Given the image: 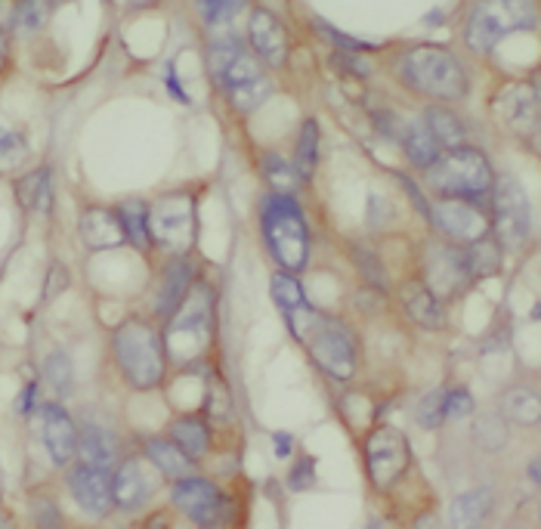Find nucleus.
Returning <instances> with one entry per match:
<instances>
[{
    "label": "nucleus",
    "instance_id": "09e8293b",
    "mask_svg": "<svg viewBox=\"0 0 541 529\" xmlns=\"http://www.w3.org/2000/svg\"><path fill=\"white\" fill-rule=\"evenodd\" d=\"M35 520H38V526H59V511L50 502H41Z\"/></svg>",
    "mask_w": 541,
    "mask_h": 529
},
{
    "label": "nucleus",
    "instance_id": "bb28decb",
    "mask_svg": "<svg viewBox=\"0 0 541 529\" xmlns=\"http://www.w3.org/2000/svg\"><path fill=\"white\" fill-rule=\"evenodd\" d=\"M424 124L430 127V134L433 140L439 143V149H455V146H464V137H467V130L461 124V118L443 106H430L424 112Z\"/></svg>",
    "mask_w": 541,
    "mask_h": 529
},
{
    "label": "nucleus",
    "instance_id": "423d86ee",
    "mask_svg": "<svg viewBox=\"0 0 541 529\" xmlns=\"http://www.w3.org/2000/svg\"><path fill=\"white\" fill-rule=\"evenodd\" d=\"M214 328H217V307H214V291L208 285L192 282L180 307L167 316V344L174 359L189 362L198 359L214 344Z\"/></svg>",
    "mask_w": 541,
    "mask_h": 529
},
{
    "label": "nucleus",
    "instance_id": "c756f323",
    "mask_svg": "<svg viewBox=\"0 0 541 529\" xmlns=\"http://www.w3.org/2000/svg\"><path fill=\"white\" fill-rule=\"evenodd\" d=\"M402 146H405V155H409V161H412V168H418V171H427L430 164L436 161V155L443 152L424 121H415L409 130H405Z\"/></svg>",
    "mask_w": 541,
    "mask_h": 529
},
{
    "label": "nucleus",
    "instance_id": "c03bdc74",
    "mask_svg": "<svg viewBox=\"0 0 541 529\" xmlns=\"http://www.w3.org/2000/svg\"><path fill=\"white\" fill-rule=\"evenodd\" d=\"M316 25V31H319V35H325V38H331L337 47H341L344 53H365V50H375V47H371V44H365V41H356V38H350V35H341V31H337V28H331L328 22H322V19H316L313 22Z\"/></svg>",
    "mask_w": 541,
    "mask_h": 529
},
{
    "label": "nucleus",
    "instance_id": "9d476101",
    "mask_svg": "<svg viewBox=\"0 0 541 529\" xmlns=\"http://www.w3.org/2000/svg\"><path fill=\"white\" fill-rule=\"evenodd\" d=\"M409 465H412V449L399 427L384 424L365 437V471L378 489L396 486L402 474L409 471Z\"/></svg>",
    "mask_w": 541,
    "mask_h": 529
},
{
    "label": "nucleus",
    "instance_id": "ea45409f",
    "mask_svg": "<svg viewBox=\"0 0 541 529\" xmlns=\"http://www.w3.org/2000/svg\"><path fill=\"white\" fill-rule=\"evenodd\" d=\"M248 0H195V7L208 25H226Z\"/></svg>",
    "mask_w": 541,
    "mask_h": 529
},
{
    "label": "nucleus",
    "instance_id": "a18cd8bd",
    "mask_svg": "<svg viewBox=\"0 0 541 529\" xmlns=\"http://www.w3.org/2000/svg\"><path fill=\"white\" fill-rule=\"evenodd\" d=\"M473 412V400L467 390H449L446 393V421L449 418H461V415H470Z\"/></svg>",
    "mask_w": 541,
    "mask_h": 529
},
{
    "label": "nucleus",
    "instance_id": "9b49d317",
    "mask_svg": "<svg viewBox=\"0 0 541 529\" xmlns=\"http://www.w3.org/2000/svg\"><path fill=\"white\" fill-rule=\"evenodd\" d=\"M421 273H424V285L439 297V301H452L461 291H467L470 270H467V260H464V248H449V245H439L430 242L421 254Z\"/></svg>",
    "mask_w": 541,
    "mask_h": 529
},
{
    "label": "nucleus",
    "instance_id": "49530a36",
    "mask_svg": "<svg viewBox=\"0 0 541 529\" xmlns=\"http://www.w3.org/2000/svg\"><path fill=\"white\" fill-rule=\"evenodd\" d=\"M65 285H69V276H65L62 267H53L50 276H47V285H44V301H53V297H56Z\"/></svg>",
    "mask_w": 541,
    "mask_h": 529
},
{
    "label": "nucleus",
    "instance_id": "79ce46f5",
    "mask_svg": "<svg viewBox=\"0 0 541 529\" xmlns=\"http://www.w3.org/2000/svg\"><path fill=\"white\" fill-rule=\"evenodd\" d=\"M353 257H356V267L362 273L365 282H371L375 288H384L387 285V276H384V267H381V260L378 254H371L365 248H353Z\"/></svg>",
    "mask_w": 541,
    "mask_h": 529
},
{
    "label": "nucleus",
    "instance_id": "72a5a7b5",
    "mask_svg": "<svg viewBox=\"0 0 541 529\" xmlns=\"http://www.w3.org/2000/svg\"><path fill=\"white\" fill-rule=\"evenodd\" d=\"M504 412L511 421L520 424H538L541 418V403H538V393L532 387H511L504 396Z\"/></svg>",
    "mask_w": 541,
    "mask_h": 529
},
{
    "label": "nucleus",
    "instance_id": "f704fd0d",
    "mask_svg": "<svg viewBox=\"0 0 541 529\" xmlns=\"http://www.w3.org/2000/svg\"><path fill=\"white\" fill-rule=\"evenodd\" d=\"M28 158V140L19 130L0 124V174H16L25 168Z\"/></svg>",
    "mask_w": 541,
    "mask_h": 529
},
{
    "label": "nucleus",
    "instance_id": "a19ab883",
    "mask_svg": "<svg viewBox=\"0 0 541 529\" xmlns=\"http://www.w3.org/2000/svg\"><path fill=\"white\" fill-rule=\"evenodd\" d=\"M446 387H436L433 393L424 396V403L418 409V421L427 427V431H436L439 424H446Z\"/></svg>",
    "mask_w": 541,
    "mask_h": 529
},
{
    "label": "nucleus",
    "instance_id": "ddd939ff",
    "mask_svg": "<svg viewBox=\"0 0 541 529\" xmlns=\"http://www.w3.org/2000/svg\"><path fill=\"white\" fill-rule=\"evenodd\" d=\"M208 69H211V75H214L220 90H232V87H242V84L266 78L263 62L254 56V50H248L242 41H235V38L211 44Z\"/></svg>",
    "mask_w": 541,
    "mask_h": 529
},
{
    "label": "nucleus",
    "instance_id": "6e6552de",
    "mask_svg": "<svg viewBox=\"0 0 541 529\" xmlns=\"http://www.w3.org/2000/svg\"><path fill=\"white\" fill-rule=\"evenodd\" d=\"M152 245L174 254H186L198 239V214L195 198L189 192H167L149 208Z\"/></svg>",
    "mask_w": 541,
    "mask_h": 529
},
{
    "label": "nucleus",
    "instance_id": "2eb2a0df",
    "mask_svg": "<svg viewBox=\"0 0 541 529\" xmlns=\"http://www.w3.org/2000/svg\"><path fill=\"white\" fill-rule=\"evenodd\" d=\"M492 112L504 121L507 130H514L517 137H532L538 130V90L532 81L507 84L495 99Z\"/></svg>",
    "mask_w": 541,
    "mask_h": 529
},
{
    "label": "nucleus",
    "instance_id": "1a4fd4ad",
    "mask_svg": "<svg viewBox=\"0 0 541 529\" xmlns=\"http://www.w3.org/2000/svg\"><path fill=\"white\" fill-rule=\"evenodd\" d=\"M492 217L498 245L507 251H520L532 233V211L526 202V192L514 177H498L492 183Z\"/></svg>",
    "mask_w": 541,
    "mask_h": 529
},
{
    "label": "nucleus",
    "instance_id": "603ef678",
    "mask_svg": "<svg viewBox=\"0 0 541 529\" xmlns=\"http://www.w3.org/2000/svg\"><path fill=\"white\" fill-rule=\"evenodd\" d=\"M53 4H56V7H62V4H69V0H53Z\"/></svg>",
    "mask_w": 541,
    "mask_h": 529
},
{
    "label": "nucleus",
    "instance_id": "393cba45",
    "mask_svg": "<svg viewBox=\"0 0 541 529\" xmlns=\"http://www.w3.org/2000/svg\"><path fill=\"white\" fill-rule=\"evenodd\" d=\"M16 198L25 211H41L47 214L50 205H53V171L50 168H41L35 174H25L19 183H16Z\"/></svg>",
    "mask_w": 541,
    "mask_h": 529
},
{
    "label": "nucleus",
    "instance_id": "2f4dec72",
    "mask_svg": "<svg viewBox=\"0 0 541 529\" xmlns=\"http://www.w3.org/2000/svg\"><path fill=\"white\" fill-rule=\"evenodd\" d=\"M260 174L269 183V189L282 192V195H294L300 189V183H303L294 164H288L279 152H266L260 158Z\"/></svg>",
    "mask_w": 541,
    "mask_h": 529
},
{
    "label": "nucleus",
    "instance_id": "37998d69",
    "mask_svg": "<svg viewBox=\"0 0 541 529\" xmlns=\"http://www.w3.org/2000/svg\"><path fill=\"white\" fill-rule=\"evenodd\" d=\"M477 443H480L483 449H504V443H507V427H504V421H498V418H483V421L477 424Z\"/></svg>",
    "mask_w": 541,
    "mask_h": 529
},
{
    "label": "nucleus",
    "instance_id": "0eeeda50",
    "mask_svg": "<svg viewBox=\"0 0 541 529\" xmlns=\"http://www.w3.org/2000/svg\"><path fill=\"white\" fill-rule=\"evenodd\" d=\"M538 22L535 0H480L467 16L464 41L470 50L489 53L514 31H529Z\"/></svg>",
    "mask_w": 541,
    "mask_h": 529
},
{
    "label": "nucleus",
    "instance_id": "3c124183",
    "mask_svg": "<svg viewBox=\"0 0 541 529\" xmlns=\"http://www.w3.org/2000/svg\"><path fill=\"white\" fill-rule=\"evenodd\" d=\"M276 443H279V449H276V452L285 458V455L291 452V437H285V434H276Z\"/></svg>",
    "mask_w": 541,
    "mask_h": 529
},
{
    "label": "nucleus",
    "instance_id": "a211bd4d",
    "mask_svg": "<svg viewBox=\"0 0 541 529\" xmlns=\"http://www.w3.org/2000/svg\"><path fill=\"white\" fill-rule=\"evenodd\" d=\"M44 446H47V455L56 461V465H69L72 455L78 452L75 424L59 403L44 406Z\"/></svg>",
    "mask_w": 541,
    "mask_h": 529
},
{
    "label": "nucleus",
    "instance_id": "f8f14e48",
    "mask_svg": "<svg viewBox=\"0 0 541 529\" xmlns=\"http://www.w3.org/2000/svg\"><path fill=\"white\" fill-rule=\"evenodd\" d=\"M174 505L198 526H223L232 517V505L226 495L205 477H183L174 486Z\"/></svg>",
    "mask_w": 541,
    "mask_h": 529
},
{
    "label": "nucleus",
    "instance_id": "5701e85b",
    "mask_svg": "<svg viewBox=\"0 0 541 529\" xmlns=\"http://www.w3.org/2000/svg\"><path fill=\"white\" fill-rule=\"evenodd\" d=\"M195 267H192V260L189 257H177L171 260V267L164 270V282H161V291H158V313L164 316H171L180 301L186 297V291L192 288L195 282Z\"/></svg>",
    "mask_w": 541,
    "mask_h": 529
},
{
    "label": "nucleus",
    "instance_id": "8fccbe9b",
    "mask_svg": "<svg viewBox=\"0 0 541 529\" xmlns=\"http://www.w3.org/2000/svg\"><path fill=\"white\" fill-rule=\"evenodd\" d=\"M7 59H10V44H7L4 35H0V72L7 69Z\"/></svg>",
    "mask_w": 541,
    "mask_h": 529
},
{
    "label": "nucleus",
    "instance_id": "f03ea898",
    "mask_svg": "<svg viewBox=\"0 0 541 529\" xmlns=\"http://www.w3.org/2000/svg\"><path fill=\"white\" fill-rule=\"evenodd\" d=\"M260 233L266 251L285 273H300L310 260V226L294 195L269 192L260 205Z\"/></svg>",
    "mask_w": 541,
    "mask_h": 529
},
{
    "label": "nucleus",
    "instance_id": "6ab92c4d",
    "mask_svg": "<svg viewBox=\"0 0 541 529\" xmlns=\"http://www.w3.org/2000/svg\"><path fill=\"white\" fill-rule=\"evenodd\" d=\"M81 239L90 251H112L127 242L118 211L109 208H90L81 217Z\"/></svg>",
    "mask_w": 541,
    "mask_h": 529
},
{
    "label": "nucleus",
    "instance_id": "58836bf2",
    "mask_svg": "<svg viewBox=\"0 0 541 529\" xmlns=\"http://www.w3.org/2000/svg\"><path fill=\"white\" fill-rule=\"evenodd\" d=\"M273 297H276V304L282 307V313H288V310H294V307H303V304H310L303 285H300L294 276H288V273H276V276H273Z\"/></svg>",
    "mask_w": 541,
    "mask_h": 529
},
{
    "label": "nucleus",
    "instance_id": "dca6fc26",
    "mask_svg": "<svg viewBox=\"0 0 541 529\" xmlns=\"http://www.w3.org/2000/svg\"><path fill=\"white\" fill-rule=\"evenodd\" d=\"M69 486L75 502L87 511V514H109V508L115 505V477L109 468H93V465H81L69 474Z\"/></svg>",
    "mask_w": 541,
    "mask_h": 529
},
{
    "label": "nucleus",
    "instance_id": "f257e3e1",
    "mask_svg": "<svg viewBox=\"0 0 541 529\" xmlns=\"http://www.w3.org/2000/svg\"><path fill=\"white\" fill-rule=\"evenodd\" d=\"M291 335L307 347L310 359L316 366L334 378V381H350L359 369V350H356V338L347 325H341L331 316H322L319 310H313L310 304L294 307L285 313Z\"/></svg>",
    "mask_w": 541,
    "mask_h": 529
},
{
    "label": "nucleus",
    "instance_id": "f3484780",
    "mask_svg": "<svg viewBox=\"0 0 541 529\" xmlns=\"http://www.w3.org/2000/svg\"><path fill=\"white\" fill-rule=\"evenodd\" d=\"M248 38H251L254 56L263 65H269V69H282V65L288 62V31L269 10H254L251 13Z\"/></svg>",
    "mask_w": 541,
    "mask_h": 529
},
{
    "label": "nucleus",
    "instance_id": "7c9ffc66",
    "mask_svg": "<svg viewBox=\"0 0 541 529\" xmlns=\"http://www.w3.org/2000/svg\"><path fill=\"white\" fill-rule=\"evenodd\" d=\"M464 260H467L470 279H489L501 270V245L495 239H486V236L477 242H467Z\"/></svg>",
    "mask_w": 541,
    "mask_h": 529
},
{
    "label": "nucleus",
    "instance_id": "4be33fe9",
    "mask_svg": "<svg viewBox=\"0 0 541 529\" xmlns=\"http://www.w3.org/2000/svg\"><path fill=\"white\" fill-rule=\"evenodd\" d=\"M78 455H81L84 465L112 471L115 461H118V440L106 431V427L84 424V431L78 437Z\"/></svg>",
    "mask_w": 541,
    "mask_h": 529
},
{
    "label": "nucleus",
    "instance_id": "c9c22d12",
    "mask_svg": "<svg viewBox=\"0 0 541 529\" xmlns=\"http://www.w3.org/2000/svg\"><path fill=\"white\" fill-rule=\"evenodd\" d=\"M269 93H273V84H269V78H260V81H251V84L226 90L229 106H232L235 112H242V115H251L254 109H260L266 99H269Z\"/></svg>",
    "mask_w": 541,
    "mask_h": 529
},
{
    "label": "nucleus",
    "instance_id": "a878e982",
    "mask_svg": "<svg viewBox=\"0 0 541 529\" xmlns=\"http://www.w3.org/2000/svg\"><path fill=\"white\" fill-rule=\"evenodd\" d=\"M171 440L189 455V458H205L211 452V431L198 415L180 418L171 427Z\"/></svg>",
    "mask_w": 541,
    "mask_h": 529
},
{
    "label": "nucleus",
    "instance_id": "20e7f679",
    "mask_svg": "<svg viewBox=\"0 0 541 529\" xmlns=\"http://www.w3.org/2000/svg\"><path fill=\"white\" fill-rule=\"evenodd\" d=\"M112 353L121 375L137 387L152 390L161 384L167 372V347L164 338L143 319H127L115 328L112 335Z\"/></svg>",
    "mask_w": 541,
    "mask_h": 529
},
{
    "label": "nucleus",
    "instance_id": "cd10ccee",
    "mask_svg": "<svg viewBox=\"0 0 541 529\" xmlns=\"http://www.w3.org/2000/svg\"><path fill=\"white\" fill-rule=\"evenodd\" d=\"M492 511V492L489 489H473V492H464L452 502V526L458 529H467V526H480Z\"/></svg>",
    "mask_w": 541,
    "mask_h": 529
},
{
    "label": "nucleus",
    "instance_id": "c85d7f7f",
    "mask_svg": "<svg viewBox=\"0 0 541 529\" xmlns=\"http://www.w3.org/2000/svg\"><path fill=\"white\" fill-rule=\"evenodd\" d=\"M121 226H124V236L127 242H133L140 251H149L152 245V229H149V205L140 202V198H130L118 208Z\"/></svg>",
    "mask_w": 541,
    "mask_h": 529
},
{
    "label": "nucleus",
    "instance_id": "7ed1b4c3",
    "mask_svg": "<svg viewBox=\"0 0 541 529\" xmlns=\"http://www.w3.org/2000/svg\"><path fill=\"white\" fill-rule=\"evenodd\" d=\"M396 72L402 84H409L415 93L446 99V103H455V99L467 96L464 65L446 47L421 44V47L405 50L396 62Z\"/></svg>",
    "mask_w": 541,
    "mask_h": 529
},
{
    "label": "nucleus",
    "instance_id": "4468645a",
    "mask_svg": "<svg viewBox=\"0 0 541 529\" xmlns=\"http://www.w3.org/2000/svg\"><path fill=\"white\" fill-rule=\"evenodd\" d=\"M427 217L452 242H477L489 233L486 214L477 205L458 202V198H439L436 205H430Z\"/></svg>",
    "mask_w": 541,
    "mask_h": 529
},
{
    "label": "nucleus",
    "instance_id": "412c9836",
    "mask_svg": "<svg viewBox=\"0 0 541 529\" xmlns=\"http://www.w3.org/2000/svg\"><path fill=\"white\" fill-rule=\"evenodd\" d=\"M112 477H115V505L121 511H140L149 499V492H152L146 471L140 468V461L127 458Z\"/></svg>",
    "mask_w": 541,
    "mask_h": 529
},
{
    "label": "nucleus",
    "instance_id": "aec40b11",
    "mask_svg": "<svg viewBox=\"0 0 541 529\" xmlns=\"http://www.w3.org/2000/svg\"><path fill=\"white\" fill-rule=\"evenodd\" d=\"M402 307L412 316V322L427 328V332H436V328H443V322H446L443 301H439L421 279L402 285Z\"/></svg>",
    "mask_w": 541,
    "mask_h": 529
},
{
    "label": "nucleus",
    "instance_id": "473e14b6",
    "mask_svg": "<svg viewBox=\"0 0 541 529\" xmlns=\"http://www.w3.org/2000/svg\"><path fill=\"white\" fill-rule=\"evenodd\" d=\"M319 146H322V137H319V127L316 121H303L300 127V137H297V149H294V158H297V174L300 180H310L316 174V164H319Z\"/></svg>",
    "mask_w": 541,
    "mask_h": 529
},
{
    "label": "nucleus",
    "instance_id": "4c0bfd02",
    "mask_svg": "<svg viewBox=\"0 0 541 529\" xmlns=\"http://www.w3.org/2000/svg\"><path fill=\"white\" fill-rule=\"evenodd\" d=\"M47 13H50L47 0H19L16 10H13V25H16L19 35H35V31L44 28Z\"/></svg>",
    "mask_w": 541,
    "mask_h": 529
},
{
    "label": "nucleus",
    "instance_id": "e433bc0d",
    "mask_svg": "<svg viewBox=\"0 0 541 529\" xmlns=\"http://www.w3.org/2000/svg\"><path fill=\"white\" fill-rule=\"evenodd\" d=\"M44 381L50 384V390L59 396V400H65L72 390H75V372H72V362L65 353H50L44 359Z\"/></svg>",
    "mask_w": 541,
    "mask_h": 529
},
{
    "label": "nucleus",
    "instance_id": "de8ad7c7",
    "mask_svg": "<svg viewBox=\"0 0 541 529\" xmlns=\"http://www.w3.org/2000/svg\"><path fill=\"white\" fill-rule=\"evenodd\" d=\"M35 396H38V384H28V387L19 393V400H16V412L28 415V412H31V406H35Z\"/></svg>",
    "mask_w": 541,
    "mask_h": 529
},
{
    "label": "nucleus",
    "instance_id": "39448f33",
    "mask_svg": "<svg viewBox=\"0 0 541 529\" xmlns=\"http://www.w3.org/2000/svg\"><path fill=\"white\" fill-rule=\"evenodd\" d=\"M424 177L436 195L470 198V202L489 195L495 183V171L489 158L473 146H455V149L439 152Z\"/></svg>",
    "mask_w": 541,
    "mask_h": 529
},
{
    "label": "nucleus",
    "instance_id": "b1692460",
    "mask_svg": "<svg viewBox=\"0 0 541 529\" xmlns=\"http://www.w3.org/2000/svg\"><path fill=\"white\" fill-rule=\"evenodd\" d=\"M146 455L152 458V465L171 480H183L195 471V458H189L174 440H149Z\"/></svg>",
    "mask_w": 541,
    "mask_h": 529
},
{
    "label": "nucleus",
    "instance_id": "864d4df0",
    "mask_svg": "<svg viewBox=\"0 0 541 529\" xmlns=\"http://www.w3.org/2000/svg\"><path fill=\"white\" fill-rule=\"evenodd\" d=\"M0 526H7V520H4V514H0Z\"/></svg>",
    "mask_w": 541,
    "mask_h": 529
}]
</instances>
